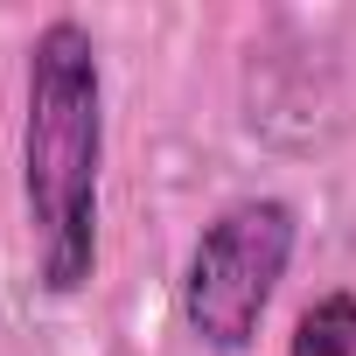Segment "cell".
<instances>
[{
  "mask_svg": "<svg viewBox=\"0 0 356 356\" xmlns=\"http://www.w3.org/2000/svg\"><path fill=\"white\" fill-rule=\"evenodd\" d=\"M98 168H105V77L84 22L56 15L29 49L22 203L49 293H77L98 266Z\"/></svg>",
  "mask_w": 356,
  "mask_h": 356,
  "instance_id": "obj_1",
  "label": "cell"
},
{
  "mask_svg": "<svg viewBox=\"0 0 356 356\" xmlns=\"http://www.w3.org/2000/svg\"><path fill=\"white\" fill-rule=\"evenodd\" d=\"M293 245H300V217L280 196H245L217 224H203L189 273H182L189 328L224 356L252 349V335H259V321H266V307L293 266Z\"/></svg>",
  "mask_w": 356,
  "mask_h": 356,
  "instance_id": "obj_2",
  "label": "cell"
},
{
  "mask_svg": "<svg viewBox=\"0 0 356 356\" xmlns=\"http://www.w3.org/2000/svg\"><path fill=\"white\" fill-rule=\"evenodd\" d=\"M286 356H356V293H321L300 307Z\"/></svg>",
  "mask_w": 356,
  "mask_h": 356,
  "instance_id": "obj_3",
  "label": "cell"
}]
</instances>
